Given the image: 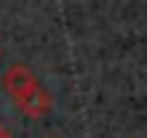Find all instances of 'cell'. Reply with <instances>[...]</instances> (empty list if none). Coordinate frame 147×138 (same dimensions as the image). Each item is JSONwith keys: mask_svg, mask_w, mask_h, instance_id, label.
Returning a JSON list of instances; mask_svg holds the SVG:
<instances>
[{"mask_svg": "<svg viewBox=\"0 0 147 138\" xmlns=\"http://www.w3.org/2000/svg\"><path fill=\"white\" fill-rule=\"evenodd\" d=\"M3 86H6L9 98L15 101V107H18L26 118H43V115L52 109V95H49L46 86L35 78V72L26 69L23 63H15V66L6 69Z\"/></svg>", "mask_w": 147, "mask_h": 138, "instance_id": "obj_1", "label": "cell"}, {"mask_svg": "<svg viewBox=\"0 0 147 138\" xmlns=\"http://www.w3.org/2000/svg\"><path fill=\"white\" fill-rule=\"evenodd\" d=\"M0 138H12V132H9V127H3V124H0Z\"/></svg>", "mask_w": 147, "mask_h": 138, "instance_id": "obj_2", "label": "cell"}]
</instances>
